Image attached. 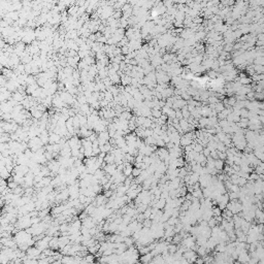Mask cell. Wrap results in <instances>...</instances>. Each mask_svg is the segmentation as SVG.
Listing matches in <instances>:
<instances>
[{"instance_id": "cell-1", "label": "cell", "mask_w": 264, "mask_h": 264, "mask_svg": "<svg viewBox=\"0 0 264 264\" xmlns=\"http://www.w3.org/2000/svg\"><path fill=\"white\" fill-rule=\"evenodd\" d=\"M32 238H33V236L30 233L27 232L26 230H19L18 232H16V234L13 236V239H15V242H16V244L18 246L23 244H28Z\"/></svg>"}, {"instance_id": "cell-2", "label": "cell", "mask_w": 264, "mask_h": 264, "mask_svg": "<svg viewBox=\"0 0 264 264\" xmlns=\"http://www.w3.org/2000/svg\"><path fill=\"white\" fill-rule=\"evenodd\" d=\"M226 209L228 211H230L233 215H237V214L242 213V204L240 201L238 200H234V201H230L228 204H227Z\"/></svg>"}, {"instance_id": "cell-3", "label": "cell", "mask_w": 264, "mask_h": 264, "mask_svg": "<svg viewBox=\"0 0 264 264\" xmlns=\"http://www.w3.org/2000/svg\"><path fill=\"white\" fill-rule=\"evenodd\" d=\"M182 246H185L187 250H192L194 246H196V238L192 235H189L187 237H185L184 239L182 240Z\"/></svg>"}, {"instance_id": "cell-4", "label": "cell", "mask_w": 264, "mask_h": 264, "mask_svg": "<svg viewBox=\"0 0 264 264\" xmlns=\"http://www.w3.org/2000/svg\"><path fill=\"white\" fill-rule=\"evenodd\" d=\"M211 180H213V175L211 174H203L199 176V185L202 189L207 188L211 185Z\"/></svg>"}, {"instance_id": "cell-5", "label": "cell", "mask_w": 264, "mask_h": 264, "mask_svg": "<svg viewBox=\"0 0 264 264\" xmlns=\"http://www.w3.org/2000/svg\"><path fill=\"white\" fill-rule=\"evenodd\" d=\"M183 258H185L190 264H193V263H195L196 259L198 258V255L195 251H193V250H187V251L183 254Z\"/></svg>"}, {"instance_id": "cell-6", "label": "cell", "mask_w": 264, "mask_h": 264, "mask_svg": "<svg viewBox=\"0 0 264 264\" xmlns=\"http://www.w3.org/2000/svg\"><path fill=\"white\" fill-rule=\"evenodd\" d=\"M70 239H69V235H61L59 236V249H64L66 246L70 244Z\"/></svg>"}, {"instance_id": "cell-7", "label": "cell", "mask_w": 264, "mask_h": 264, "mask_svg": "<svg viewBox=\"0 0 264 264\" xmlns=\"http://www.w3.org/2000/svg\"><path fill=\"white\" fill-rule=\"evenodd\" d=\"M250 260H251V257H250L249 251H244V252H242V253H240L237 258V261L240 262V263H244V264H246V262H249Z\"/></svg>"}, {"instance_id": "cell-8", "label": "cell", "mask_w": 264, "mask_h": 264, "mask_svg": "<svg viewBox=\"0 0 264 264\" xmlns=\"http://www.w3.org/2000/svg\"><path fill=\"white\" fill-rule=\"evenodd\" d=\"M255 220L258 222V224L264 225V211L263 209H256Z\"/></svg>"}, {"instance_id": "cell-9", "label": "cell", "mask_w": 264, "mask_h": 264, "mask_svg": "<svg viewBox=\"0 0 264 264\" xmlns=\"http://www.w3.org/2000/svg\"><path fill=\"white\" fill-rule=\"evenodd\" d=\"M134 167L132 166V164L130 163H124V169H123V173L126 178H129L132 175V171H133Z\"/></svg>"}, {"instance_id": "cell-10", "label": "cell", "mask_w": 264, "mask_h": 264, "mask_svg": "<svg viewBox=\"0 0 264 264\" xmlns=\"http://www.w3.org/2000/svg\"><path fill=\"white\" fill-rule=\"evenodd\" d=\"M153 259H154V255L152 253H149V254H146V255L140 256L139 261L141 264H149L150 262L153 261Z\"/></svg>"}, {"instance_id": "cell-11", "label": "cell", "mask_w": 264, "mask_h": 264, "mask_svg": "<svg viewBox=\"0 0 264 264\" xmlns=\"http://www.w3.org/2000/svg\"><path fill=\"white\" fill-rule=\"evenodd\" d=\"M61 139H62V137H61L59 134L55 133V132H51V133H50V144H59Z\"/></svg>"}, {"instance_id": "cell-12", "label": "cell", "mask_w": 264, "mask_h": 264, "mask_svg": "<svg viewBox=\"0 0 264 264\" xmlns=\"http://www.w3.org/2000/svg\"><path fill=\"white\" fill-rule=\"evenodd\" d=\"M50 249H52V250H57V249H59V237L54 236V237L51 238V242H50Z\"/></svg>"}, {"instance_id": "cell-13", "label": "cell", "mask_w": 264, "mask_h": 264, "mask_svg": "<svg viewBox=\"0 0 264 264\" xmlns=\"http://www.w3.org/2000/svg\"><path fill=\"white\" fill-rule=\"evenodd\" d=\"M215 168L217 169L218 171H221V170H223V169L225 168V163H224V161H223V160H221V159H216L215 160Z\"/></svg>"}, {"instance_id": "cell-14", "label": "cell", "mask_w": 264, "mask_h": 264, "mask_svg": "<svg viewBox=\"0 0 264 264\" xmlns=\"http://www.w3.org/2000/svg\"><path fill=\"white\" fill-rule=\"evenodd\" d=\"M256 255H257V258L260 260H263L264 259V248L260 244L259 246L257 248V250H256Z\"/></svg>"}, {"instance_id": "cell-15", "label": "cell", "mask_w": 264, "mask_h": 264, "mask_svg": "<svg viewBox=\"0 0 264 264\" xmlns=\"http://www.w3.org/2000/svg\"><path fill=\"white\" fill-rule=\"evenodd\" d=\"M179 250V246L178 244H169L168 246H167V251H168V253L170 254V255H173L174 253H176Z\"/></svg>"}, {"instance_id": "cell-16", "label": "cell", "mask_w": 264, "mask_h": 264, "mask_svg": "<svg viewBox=\"0 0 264 264\" xmlns=\"http://www.w3.org/2000/svg\"><path fill=\"white\" fill-rule=\"evenodd\" d=\"M226 246H227V244H224V242H222V244H218L215 249L216 253H225V252H226Z\"/></svg>"}, {"instance_id": "cell-17", "label": "cell", "mask_w": 264, "mask_h": 264, "mask_svg": "<svg viewBox=\"0 0 264 264\" xmlns=\"http://www.w3.org/2000/svg\"><path fill=\"white\" fill-rule=\"evenodd\" d=\"M85 261H87L89 264H92V263H95V256L92 255V254H88V255H86L84 257Z\"/></svg>"}, {"instance_id": "cell-18", "label": "cell", "mask_w": 264, "mask_h": 264, "mask_svg": "<svg viewBox=\"0 0 264 264\" xmlns=\"http://www.w3.org/2000/svg\"><path fill=\"white\" fill-rule=\"evenodd\" d=\"M141 169L140 168H137V167H134L133 168V171H132V176H133V178H138V176H139L140 175V173H141Z\"/></svg>"}, {"instance_id": "cell-19", "label": "cell", "mask_w": 264, "mask_h": 264, "mask_svg": "<svg viewBox=\"0 0 264 264\" xmlns=\"http://www.w3.org/2000/svg\"><path fill=\"white\" fill-rule=\"evenodd\" d=\"M195 264H205V262H204V259L202 257H198L195 261Z\"/></svg>"}, {"instance_id": "cell-20", "label": "cell", "mask_w": 264, "mask_h": 264, "mask_svg": "<svg viewBox=\"0 0 264 264\" xmlns=\"http://www.w3.org/2000/svg\"><path fill=\"white\" fill-rule=\"evenodd\" d=\"M209 76H211V78H216V72L215 71H211V72H209Z\"/></svg>"}, {"instance_id": "cell-21", "label": "cell", "mask_w": 264, "mask_h": 264, "mask_svg": "<svg viewBox=\"0 0 264 264\" xmlns=\"http://www.w3.org/2000/svg\"><path fill=\"white\" fill-rule=\"evenodd\" d=\"M246 264H257V263H255V262H254V261H252V260H250V261H249V262H246Z\"/></svg>"}, {"instance_id": "cell-22", "label": "cell", "mask_w": 264, "mask_h": 264, "mask_svg": "<svg viewBox=\"0 0 264 264\" xmlns=\"http://www.w3.org/2000/svg\"><path fill=\"white\" fill-rule=\"evenodd\" d=\"M258 264H264V259L263 260H260V261L258 262Z\"/></svg>"}, {"instance_id": "cell-23", "label": "cell", "mask_w": 264, "mask_h": 264, "mask_svg": "<svg viewBox=\"0 0 264 264\" xmlns=\"http://www.w3.org/2000/svg\"><path fill=\"white\" fill-rule=\"evenodd\" d=\"M233 264H244V263H240V262H238V261H235Z\"/></svg>"}, {"instance_id": "cell-24", "label": "cell", "mask_w": 264, "mask_h": 264, "mask_svg": "<svg viewBox=\"0 0 264 264\" xmlns=\"http://www.w3.org/2000/svg\"><path fill=\"white\" fill-rule=\"evenodd\" d=\"M262 234H263V236H264V225H263V228H262Z\"/></svg>"}, {"instance_id": "cell-25", "label": "cell", "mask_w": 264, "mask_h": 264, "mask_svg": "<svg viewBox=\"0 0 264 264\" xmlns=\"http://www.w3.org/2000/svg\"><path fill=\"white\" fill-rule=\"evenodd\" d=\"M164 264H168V263H166V262H165V263H164Z\"/></svg>"}]
</instances>
